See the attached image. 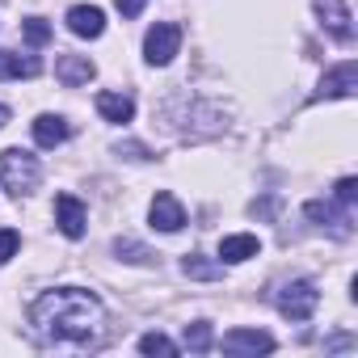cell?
Segmentation results:
<instances>
[{
    "instance_id": "obj_1",
    "label": "cell",
    "mask_w": 358,
    "mask_h": 358,
    "mask_svg": "<svg viewBox=\"0 0 358 358\" xmlns=\"http://www.w3.org/2000/svg\"><path fill=\"white\" fill-rule=\"evenodd\" d=\"M30 333L43 345H97L106 333V308L85 287H55L30 303Z\"/></svg>"
},
{
    "instance_id": "obj_2",
    "label": "cell",
    "mask_w": 358,
    "mask_h": 358,
    "mask_svg": "<svg viewBox=\"0 0 358 358\" xmlns=\"http://www.w3.org/2000/svg\"><path fill=\"white\" fill-rule=\"evenodd\" d=\"M38 182H43V164H38V156H30V152H22V148L0 152V186H5L13 199L34 194Z\"/></svg>"
},
{
    "instance_id": "obj_3",
    "label": "cell",
    "mask_w": 358,
    "mask_h": 358,
    "mask_svg": "<svg viewBox=\"0 0 358 358\" xmlns=\"http://www.w3.org/2000/svg\"><path fill=\"white\" fill-rule=\"evenodd\" d=\"M274 303H278V312H282L287 320H308V316L316 312V303H320V291H316V282H308V278H291V282L278 287Z\"/></svg>"
},
{
    "instance_id": "obj_4",
    "label": "cell",
    "mask_w": 358,
    "mask_h": 358,
    "mask_svg": "<svg viewBox=\"0 0 358 358\" xmlns=\"http://www.w3.org/2000/svg\"><path fill=\"white\" fill-rule=\"evenodd\" d=\"M177 51H182V26L156 22V26L148 30V38H143V59H148L152 68H164V64H173Z\"/></svg>"
},
{
    "instance_id": "obj_5",
    "label": "cell",
    "mask_w": 358,
    "mask_h": 358,
    "mask_svg": "<svg viewBox=\"0 0 358 358\" xmlns=\"http://www.w3.org/2000/svg\"><path fill=\"white\" fill-rule=\"evenodd\" d=\"M312 5H316L320 26H324L341 47H350V43H354V13H350L345 0H312Z\"/></svg>"
},
{
    "instance_id": "obj_6",
    "label": "cell",
    "mask_w": 358,
    "mask_h": 358,
    "mask_svg": "<svg viewBox=\"0 0 358 358\" xmlns=\"http://www.w3.org/2000/svg\"><path fill=\"white\" fill-rule=\"evenodd\" d=\"M148 220H152V228H160V232H182V228H186V207L177 203V194L160 190V194L152 199V207H148Z\"/></svg>"
},
{
    "instance_id": "obj_7",
    "label": "cell",
    "mask_w": 358,
    "mask_h": 358,
    "mask_svg": "<svg viewBox=\"0 0 358 358\" xmlns=\"http://www.w3.org/2000/svg\"><path fill=\"white\" fill-rule=\"evenodd\" d=\"M55 224H59V232H64L68 241H80L85 228H89V211H85V203H80L76 194H59V199H55Z\"/></svg>"
},
{
    "instance_id": "obj_8",
    "label": "cell",
    "mask_w": 358,
    "mask_h": 358,
    "mask_svg": "<svg viewBox=\"0 0 358 358\" xmlns=\"http://www.w3.org/2000/svg\"><path fill=\"white\" fill-rule=\"evenodd\" d=\"M303 215L312 220V224H320V228H329L333 236H350V211L333 199V203H320V199H312L308 207H303Z\"/></svg>"
},
{
    "instance_id": "obj_9",
    "label": "cell",
    "mask_w": 358,
    "mask_h": 358,
    "mask_svg": "<svg viewBox=\"0 0 358 358\" xmlns=\"http://www.w3.org/2000/svg\"><path fill=\"white\" fill-rule=\"evenodd\" d=\"M220 345H224V354H270L274 337L262 329H228Z\"/></svg>"
},
{
    "instance_id": "obj_10",
    "label": "cell",
    "mask_w": 358,
    "mask_h": 358,
    "mask_svg": "<svg viewBox=\"0 0 358 358\" xmlns=\"http://www.w3.org/2000/svg\"><path fill=\"white\" fill-rule=\"evenodd\" d=\"M354 89H358V64L345 59V64H337L333 72H324V80H320V89H316V101H320V97H354Z\"/></svg>"
},
{
    "instance_id": "obj_11",
    "label": "cell",
    "mask_w": 358,
    "mask_h": 358,
    "mask_svg": "<svg viewBox=\"0 0 358 358\" xmlns=\"http://www.w3.org/2000/svg\"><path fill=\"white\" fill-rule=\"evenodd\" d=\"M68 30L76 38H101L106 34V13L97 5H72L68 9Z\"/></svg>"
},
{
    "instance_id": "obj_12",
    "label": "cell",
    "mask_w": 358,
    "mask_h": 358,
    "mask_svg": "<svg viewBox=\"0 0 358 358\" xmlns=\"http://www.w3.org/2000/svg\"><path fill=\"white\" fill-rule=\"evenodd\" d=\"M257 253H262V241L253 232H236V236L220 241V262H228V266H241V262H249Z\"/></svg>"
},
{
    "instance_id": "obj_13",
    "label": "cell",
    "mask_w": 358,
    "mask_h": 358,
    "mask_svg": "<svg viewBox=\"0 0 358 358\" xmlns=\"http://www.w3.org/2000/svg\"><path fill=\"white\" fill-rule=\"evenodd\" d=\"M55 76H59L68 89H76V85H89V80L97 76V68H93V59H89V55H59Z\"/></svg>"
},
{
    "instance_id": "obj_14",
    "label": "cell",
    "mask_w": 358,
    "mask_h": 358,
    "mask_svg": "<svg viewBox=\"0 0 358 358\" xmlns=\"http://www.w3.org/2000/svg\"><path fill=\"white\" fill-rule=\"evenodd\" d=\"M68 135H72L68 118H59V114H38L34 118V143L38 148H59V143H68Z\"/></svg>"
},
{
    "instance_id": "obj_15",
    "label": "cell",
    "mask_w": 358,
    "mask_h": 358,
    "mask_svg": "<svg viewBox=\"0 0 358 358\" xmlns=\"http://www.w3.org/2000/svg\"><path fill=\"white\" fill-rule=\"evenodd\" d=\"M43 64L34 55H17V51H0V80H22V76H38Z\"/></svg>"
},
{
    "instance_id": "obj_16",
    "label": "cell",
    "mask_w": 358,
    "mask_h": 358,
    "mask_svg": "<svg viewBox=\"0 0 358 358\" xmlns=\"http://www.w3.org/2000/svg\"><path fill=\"white\" fill-rule=\"evenodd\" d=\"M97 114L106 122H131L135 118V101L127 93H97Z\"/></svg>"
},
{
    "instance_id": "obj_17",
    "label": "cell",
    "mask_w": 358,
    "mask_h": 358,
    "mask_svg": "<svg viewBox=\"0 0 358 358\" xmlns=\"http://www.w3.org/2000/svg\"><path fill=\"white\" fill-rule=\"evenodd\" d=\"M182 274L186 278H199V282H220L224 278V262H211L203 253H186L182 257Z\"/></svg>"
},
{
    "instance_id": "obj_18",
    "label": "cell",
    "mask_w": 358,
    "mask_h": 358,
    "mask_svg": "<svg viewBox=\"0 0 358 358\" xmlns=\"http://www.w3.org/2000/svg\"><path fill=\"white\" fill-rule=\"evenodd\" d=\"M182 345H186V350H194V354L211 350V324H207V320H194V324H186V333H182Z\"/></svg>"
},
{
    "instance_id": "obj_19",
    "label": "cell",
    "mask_w": 358,
    "mask_h": 358,
    "mask_svg": "<svg viewBox=\"0 0 358 358\" xmlns=\"http://www.w3.org/2000/svg\"><path fill=\"white\" fill-rule=\"evenodd\" d=\"M22 34H26L30 47H47V43H51V26H47L43 17H26V22H22Z\"/></svg>"
},
{
    "instance_id": "obj_20",
    "label": "cell",
    "mask_w": 358,
    "mask_h": 358,
    "mask_svg": "<svg viewBox=\"0 0 358 358\" xmlns=\"http://www.w3.org/2000/svg\"><path fill=\"white\" fill-rule=\"evenodd\" d=\"M139 350H143V354H164V358H173V354H177V341H169L164 333H143V337H139Z\"/></svg>"
},
{
    "instance_id": "obj_21",
    "label": "cell",
    "mask_w": 358,
    "mask_h": 358,
    "mask_svg": "<svg viewBox=\"0 0 358 358\" xmlns=\"http://www.w3.org/2000/svg\"><path fill=\"white\" fill-rule=\"evenodd\" d=\"M114 253H118V257H127V262H148V257H152L139 241H127V236H118V241H114Z\"/></svg>"
},
{
    "instance_id": "obj_22",
    "label": "cell",
    "mask_w": 358,
    "mask_h": 358,
    "mask_svg": "<svg viewBox=\"0 0 358 358\" xmlns=\"http://www.w3.org/2000/svg\"><path fill=\"white\" fill-rule=\"evenodd\" d=\"M333 199H337L341 207H354V203H358V177H341V182L333 186Z\"/></svg>"
},
{
    "instance_id": "obj_23",
    "label": "cell",
    "mask_w": 358,
    "mask_h": 358,
    "mask_svg": "<svg viewBox=\"0 0 358 358\" xmlns=\"http://www.w3.org/2000/svg\"><path fill=\"white\" fill-rule=\"evenodd\" d=\"M17 249H22V236H17L13 228H0V266L13 262V257H17Z\"/></svg>"
},
{
    "instance_id": "obj_24",
    "label": "cell",
    "mask_w": 358,
    "mask_h": 358,
    "mask_svg": "<svg viewBox=\"0 0 358 358\" xmlns=\"http://www.w3.org/2000/svg\"><path fill=\"white\" fill-rule=\"evenodd\" d=\"M114 5H118L122 17H139L143 13V0H114Z\"/></svg>"
},
{
    "instance_id": "obj_25",
    "label": "cell",
    "mask_w": 358,
    "mask_h": 358,
    "mask_svg": "<svg viewBox=\"0 0 358 358\" xmlns=\"http://www.w3.org/2000/svg\"><path fill=\"white\" fill-rule=\"evenodd\" d=\"M118 152H127L131 160H148V148L143 143H118Z\"/></svg>"
},
{
    "instance_id": "obj_26",
    "label": "cell",
    "mask_w": 358,
    "mask_h": 358,
    "mask_svg": "<svg viewBox=\"0 0 358 358\" xmlns=\"http://www.w3.org/2000/svg\"><path fill=\"white\" fill-rule=\"evenodd\" d=\"M9 122V106H0V127H5Z\"/></svg>"
}]
</instances>
